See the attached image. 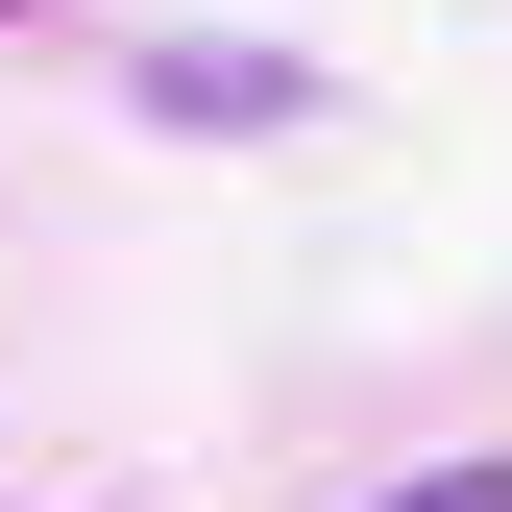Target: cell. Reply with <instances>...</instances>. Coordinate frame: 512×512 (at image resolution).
<instances>
[{"mask_svg":"<svg viewBox=\"0 0 512 512\" xmlns=\"http://www.w3.org/2000/svg\"><path fill=\"white\" fill-rule=\"evenodd\" d=\"M366 512H512V464H415V488H366Z\"/></svg>","mask_w":512,"mask_h":512,"instance_id":"2","label":"cell"},{"mask_svg":"<svg viewBox=\"0 0 512 512\" xmlns=\"http://www.w3.org/2000/svg\"><path fill=\"white\" fill-rule=\"evenodd\" d=\"M147 122H293L269 49H147Z\"/></svg>","mask_w":512,"mask_h":512,"instance_id":"1","label":"cell"}]
</instances>
